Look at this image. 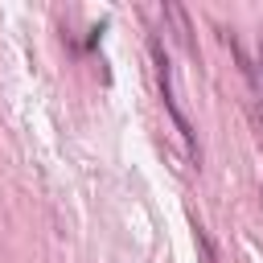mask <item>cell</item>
<instances>
[{
	"label": "cell",
	"instance_id": "cell-1",
	"mask_svg": "<svg viewBox=\"0 0 263 263\" xmlns=\"http://www.w3.org/2000/svg\"><path fill=\"white\" fill-rule=\"evenodd\" d=\"M152 58H156V78H160V99H164V107H168V115H173V123H177V132H181V140H185L189 156H193V160H201L197 132H193V123H189V115H185V107H181V99H177V86H173V66H168V58H164L160 41H152Z\"/></svg>",
	"mask_w": 263,
	"mask_h": 263
}]
</instances>
